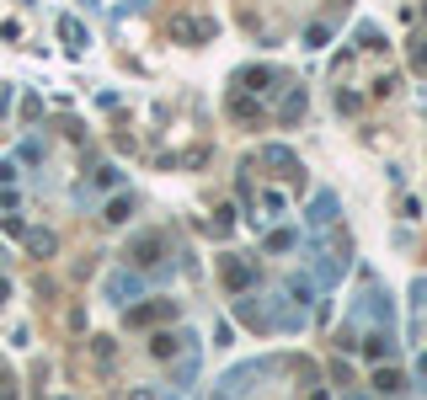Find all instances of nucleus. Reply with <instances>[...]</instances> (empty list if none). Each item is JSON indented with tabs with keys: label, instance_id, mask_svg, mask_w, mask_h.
Instances as JSON below:
<instances>
[{
	"label": "nucleus",
	"instance_id": "1",
	"mask_svg": "<svg viewBox=\"0 0 427 400\" xmlns=\"http://www.w3.org/2000/svg\"><path fill=\"white\" fill-rule=\"evenodd\" d=\"M161 246H166L161 235H139V240H134V251H128V261H139V267H155V261H161Z\"/></svg>",
	"mask_w": 427,
	"mask_h": 400
},
{
	"label": "nucleus",
	"instance_id": "2",
	"mask_svg": "<svg viewBox=\"0 0 427 400\" xmlns=\"http://www.w3.org/2000/svg\"><path fill=\"white\" fill-rule=\"evenodd\" d=\"M139 288L144 283L128 278V272H112V278H107V294H112V299H139Z\"/></svg>",
	"mask_w": 427,
	"mask_h": 400
},
{
	"label": "nucleus",
	"instance_id": "3",
	"mask_svg": "<svg viewBox=\"0 0 427 400\" xmlns=\"http://www.w3.org/2000/svg\"><path fill=\"white\" fill-rule=\"evenodd\" d=\"M331 219H337V198H331V192H321V198H315V208H310V224H315V230H326Z\"/></svg>",
	"mask_w": 427,
	"mask_h": 400
},
{
	"label": "nucleus",
	"instance_id": "4",
	"mask_svg": "<svg viewBox=\"0 0 427 400\" xmlns=\"http://www.w3.org/2000/svg\"><path fill=\"white\" fill-rule=\"evenodd\" d=\"M171 304H139V310H128V326H144V320H161Z\"/></svg>",
	"mask_w": 427,
	"mask_h": 400
},
{
	"label": "nucleus",
	"instance_id": "5",
	"mask_svg": "<svg viewBox=\"0 0 427 400\" xmlns=\"http://www.w3.org/2000/svg\"><path fill=\"white\" fill-rule=\"evenodd\" d=\"M374 390H379V395H395V390H401V374H395V368H379V374H374Z\"/></svg>",
	"mask_w": 427,
	"mask_h": 400
},
{
	"label": "nucleus",
	"instance_id": "6",
	"mask_svg": "<svg viewBox=\"0 0 427 400\" xmlns=\"http://www.w3.org/2000/svg\"><path fill=\"white\" fill-rule=\"evenodd\" d=\"M128 214H134V203H128V198H112V203H107V219H112V224H123Z\"/></svg>",
	"mask_w": 427,
	"mask_h": 400
},
{
	"label": "nucleus",
	"instance_id": "7",
	"mask_svg": "<svg viewBox=\"0 0 427 400\" xmlns=\"http://www.w3.org/2000/svg\"><path fill=\"white\" fill-rule=\"evenodd\" d=\"M294 240H299V235H294V230H278V235H267V251H288Z\"/></svg>",
	"mask_w": 427,
	"mask_h": 400
},
{
	"label": "nucleus",
	"instance_id": "8",
	"mask_svg": "<svg viewBox=\"0 0 427 400\" xmlns=\"http://www.w3.org/2000/svg\"><path fill=\"white\" fill-rule=\"evenodd\" d=\"M59 32H64V38H70V43H75V48H81V43H86V32H81V21H70V17L59 21Z\"/></svg>",
	"mask_w": 427,
	"mask_h": 400
},
{
	"label": "nucleus",
	"instance_id": "9",
	"mask_svg": "<svg viewBox=\"0 0 427 400\" xmlns=\"http://www.w3.org/2000/svg\"><path fill=\"white\" fill-rule=\"evenodd\" d=\"M11 181H17V166H11V160H0V187H11Z\"/></svg>",
	"mask_w": 427,
	"mask_h": 400
},
{
	"label": "nucleus",
	"instance_id": "10",
	"mask_svg": "<svg viewBox=\"0 0 427 400\" xmlns=\"http://www.w3.org/2000/svg\"><path fill=\"white\" fill-rule=\"evenodd\" d=\"M417 374H422V379H427V352H422V358H417Z\"/></svg>",
	"mask_w": 427,
	"mask_h": 400
},
{
	"label": "nucleus",
	"instance_id": "11",
	"mask_svg": "<svg viewBox=\"0 0 427 400\" xmlns=\"http://www.w3.org/2000/svg\"><path fill=\"white\" fill-rule=\"evenodd\" d=\"M6 101H11V91H0V112H6Z\"/></svg>",
	"mask_w": 427,
	"mask_h": 400
},
{
	"label": "nucleus",
	"instance_id": "12",
	"mask_svg": "<svg viewBox=\"0 0 427 400\" xmlns=\"http://www.w3.org/2000/svg\"><path fill=\"white\" fill-rule=\"evenodd\" d=\"M347 400H364V395H347Z\"/></svg>",
	"mask_w": 427,
	"mask_h": 400
}]
</instances>
